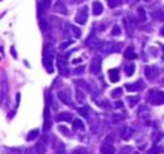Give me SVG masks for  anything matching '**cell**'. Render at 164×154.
I'll return each instance as SVG.
<instances>
[{"instance_id":"17","label":"cell","mask_w":164,"mask_h":154,"mask_svg":"<svg viewBox=\"0 0 164 154\" xmlns=\"http://www.w3.org/2000/svg\"><path fill=\"white\" fill-rule=\"evenodd\" d=\"M127 100H128V102H131V103H129V105L133 107V105L137 104V102H140V96H128Z\"/></svg>"},{"instance_id":"30","label":"cell","mask_w":164,"mask_h":154,"mask_svg":"<svg viewBox=\"0 0 164 154\" xmlns=\"http://www.w3.org/2000/svg\"><path fill=\"white\" fill-rule=\"evenodd\" d=\"M84 71H85V67H84V66H81V67H78V68H76V69H74V73H76V75H81Z\"/></svg>"},{"instance_id":"19","label":"cell","mask_w":164,"mask_h":154,"mask_svg":"<svg viewBox=\"0 0 164 154\" xmlns=\"http://www.w3.org/2000/svg\"><path fill=\"white\" fill-rule=\"evenodd\" d=\"M126 72H127V76H132L133 72H135V64H133V63L128 64V66L126 67Z\"/></svg>"},{"instance_id":"24","label":"cell","mask_w":164,"mask_h":154,"mask_svg":"<svg viewBox=\"0 0 164 154\" xmlns=\"http://www.w3.org/2000/svg\"><path fill=\"white\" fill-rule=\"evenodd\" d=\"M122 91H123V90H122V89H119V88H118V89H115V90L113 91V93H112V98H114V99H115V98H119V96L122 95Z\"/></svg>"},{"instance_id":"7","label":"cell","mask_w":164,"mask_h":154,"mask_svg":"<svg viewBox=\"0 0 164 154\" xmlns=\"http://www.w3.org/2000/svg\"><path fill=\"white\" fill-rule=\"evenodd\" d=\"M53 12L55 13H62V14H67V8L64 5V3L62 2V0H58V2L54 4V7H53Z\"/></svg>"},{"instance_id":"29","label":"cell","mask_w":164,"mask_h":154,"mask_svg":"<svg viewBox=\"0 0 164 154\" xmlns=\"http://www.w3.org/2000/svg\"><path fill=\"white\" fill-rule=\"evenodd\" d=\"M59 131H60V132H64L65 136H68V135H69V131H68V130H67V127H64V126H59Z\"/></svg>"},{"instance_id":"6","label":"cell","mask_w":164,"mask_h":154,"mask_svg":"<svg viewBox=\"0 0 164 154\" xmlns=\"http://www.w3.org/2000/svg\"><path fill=\"white\" fill-rule=\"evenodd\" d=\"M51 7V0H41L38 3V14H45Z\"/></svg>"},{"instance_id":"22","label":"cell","mask_w":164,"mask_h":154,"mask_svg":"<svg viewBox=\"0 0 164 154\" xmlns=\"http://www.w3.org/2000/svg\"><path fill=\"white\" fill-rule=\"evenodd\" d=\"M76 95H77V102H78V103H84L85 102V96H84V94H82L80 90H77Z\"/></svg>"},{"instance_id":"5","label":"cell","mask_w":164,"mask_h":154,"mask_svg":"<svg viewBox=\"0 0 164 154\" xmlns=\"http://www.w3.org/2000/svg\"><path fill=\"white\" fill-rule=\"evenodd\" d=\"M65 57L63 55H58V66H59V71L60 73H63L64 76H68V68H67V60H65Z\"/></svg>"},{"instance_id":"32","label":"cell","mask_w":164,"mask_h":154,"mask_svg":"<svg viewBox=\"0 0 164 154\" xmlns=\"http://www.w3.org/2000/svg\"><path fill=\"white\" fill-rule=\"evenodd\" d=\"M115 107H117V108H120V107H123L122 102H117V103H115Z\"/></svg>"},{"instance_id":"23","label":"cell","mask_w":164,"mask_h":154,"mask_svg":"<svg viewBox=\"0 0 164 154\" xmlns=\"http://www.w3.org/2000/svg\"><path fill=\"white\" fill-rule=\"evenodd\" d=\"M137 13H138V16H140V19H141V21H145V9L140 7L137 9Z\"/></svg>"},{"instance_id":"8","label":"cell","mask_w":164,"mask_h":154,"mask_svg":"<svg viewBox=\"0 0 164 154\" xmlns=\"http://www.w3.org/2000/svg\"><path fill=\"white\" fill-rule=\"evenodd\" d=\"M100 152L101 154H114L115 153V149L113 145H110L108 143H103L100 146Z\"/></svg>"},{"instance_id":"16","label":"cell","mask_w":164,"mask_h":154,"mask_svg":"<svg viewBox=\"0 0 164 154\" xmlns=\"http://www.w3.org/2000/svg\"><path fill=\"white\" fill-rule=\"evenodd\" d=\"M38 130L36 128V130H32V131H30L28 132V135H27V140L30 141V140H33V139H36L37 136H38Z\"/></svg>"},{"instance_id":"33","label":"cell","mask_w":164,"mask_h":154,"mask_svg":"<svg viewBox=\"0 0 164 154\" xmlns=\"http://www.w3.org/2000/svg\"><path fill=\"white\" fill-rule=\"evenodd\" d=\"M12 54L14 58H17V54H16V50H14V48H12Z\"/></svg>"},{"instance_id":"20","label":"cell","mask_w":164,"mask_h":154,"mask_svg":"<svg viewBox=\"0 0 164 154\" xmlns=\"http://www.w3.org/2000/svg\"><path fill=\"white\" fill-rule=\"evenodd\" d=\"M120 28H119V26H117V25H114L113 26V28H112V35L113 36H119L120 35Z\"/></svg>"},{"instance_id":"28","label":"cell","mask_w":164,"mask_h":154,"mask_svg":"<svg viewBox=\"0 0 164 154\" xmlns=\"http://www.w3.org/2000/svg\"><path fill=\"white\" fill-rule=\"evenodd\" d=\"M73 154H87V152H86L85 149H82V148H77L73 152Z\"/></svg>"},{"instance_id":"9","label":"cell","mask_w":164,"mask_h":154,"mask_svg":"<svg viewBox=\"0 0 164 154\" xmlns=\"http://www.w3.org/2000/svg\"><path fill=\"white\" fill-rule=\"evenodd\" d=\"M144 88H145V85H144L141 80H138L133 85H126V89L129 91H140V90H144Z\"/></svg>"},{"instance_id":"25","label":"cell","mask_w":164,"mask_h":154,"mask_svg":"<svg viewBox=\"0 0 164 154\" xmlns=\"http://www.w3.org/2000/svg\"><path fill=\"white\" fill-rule=\"evenodd\" d=\"M71 30H72V32L74 33V36H76V37H80V36H81V32H80V28H78V27H76V26H71Z\"/></svg>"},{"instance_id":"13","label":"cell","mask_w":164,"mask_h":154,"mask_svg":"<svg viewBox=\"0 0 164 154\" xmlns=\"http://www.w3.org/2000/svg\"><path fill=\"white\" fill-rule=\"evenodd\" d=\"M109 79L112 82H117L119 80V75H118V69H110L109 71Z\"/></svg>"},{"instance_id":"4","label":"cell","mask_w":164,"mask_h":154,"mask_svg":"<svg viewBox=\"0 0 164 154\" xmlns=\"http://www.w3.org/2000/svg\"><path fill=\"white\" fill-rule=\"evenodd\" d=\"M90 71L93 75H99L101 72V59L99 57H96L93 59L91 62V66H90Z\"/></svg>"},{"instance_id":"15","label":"cell","mask_w":164,"mask_h":154,"mask_svg":"<svg viewBox=\"0 0 164 154\" xmlns=\"http://www.w3.org/2000/svg\"><path fill=\"white\" fill-rule=\"evenodd\" d=\"M72 119V113L68 112H63L58 116V121H71Z\"/></svg>"},{"instance_id":"31","label":"cell","mask_w":164,"mask_h":154,"mask_svg":"<svg viewBox=\"0 0 164 154\" xmlns=\"http://www.w3.org/2000/svg\"><path fill=\"white\" fill-rule=\"evenodd\" d=\"M71 44H73V41H71V40H68L67 42H63V44H60V49H64V48H67V46H69Z\"/></svg>"},{"instance_id":"35","label":"cell","mask_w":164,"mask_h":154,"mask_svg":"<svg viewBox=\"0 0 164 154\" xmlns=\"http://www.w3.org/2000/svg\"><path fill=\"white\" fill-rule=\"evenodd\" d=\"M19 98H21V95H19V94H17V105L19 104Z\"/></svg>"},{"instance_id":"1","label":"cell","mask_w":164,"mask_h":154,"mask_svg":"<svg viewBox=\"0 0 164 154\" xmlns=\"http://www.w3.org/2000/svg\"><path fill=\"white\" fill-rule=\"evenodd\" d=\"M44 67L47 71V73H53L54 72V67H53V62H54V48L51 45H46L44 48Z\"/></svg>"},{"instance_id":"27","label":"cell","mask_w":164,"mask_h":154,"mask_svg":"<svg viewBox=\"0 0 164 154\" xmlns=\"http://www.w3.org/2000/svg\"><path fill=\"white\" fill-rule=\"evenodd\" d=\"M132 132H133L132 128H127V130H126V135H123V139H124V140H128V139L131 137Z\"/></svg>"},{"instance_id":"18","label":"cell","mask_w":164,"mask_h":154,"mask_svg":"<svg viewBox=\"0 0 164 154\" xmlns=\"http://www.w3.org/2000/svg\"><path fill=\"white\" fill-rule=\"evenodd\" d=\"M122 3H123V0H108V4L110 8H115V7L120 5Z\"/></svg>"},{"instance_id":"11","label":"cell","mask_w":164,"mask_h":154,"mask_svg":"<svg viewBox=\"0 0 164 154\" xmlns=\"http://www.w3.org/2000/svg\"><path fill=\"white\" fill-rule=\"evenodd\" d=\"M45 143H42V141H40V143H37L36 145H35V148H33V154H44L45 153Z\"/></svg>"},{"instance_id":"12","label":"cell","mask_w":164,"mask_h":154,"mask_svg":"<svg viewBox=\"0 0 164 154\" xmlns=\"http://www.w3.org/2000/svg\"><path fill=\"white\" fill-rule=\"evenodd\" d=\"M124 57H126L127 59H135V58H136V53H135L132 46H129L126 49V51H124Z\"/></svg>"},{"instance_id":"2","label":"cell","mask_w":164,"mask_h":154,"mask_svg":"<svg viewBox=\"0 0 164 154\" xmlns=\"http://www.w3.org/2000/svg\"><path fill=\"white\" fill-rule=\"evenodd\" d=\"M87 18H89V9L87 7H82L76 14V22L80 23V25H85Z\"/></svg>"},{"instance_id":"21","label":"cell","mask_w":164,"mask_h":154,"mask_svg":"<svg viewBox=\"0 0 164 154\" xmlns=\"http://www.w3.org/2000/svg\"><path fill=\"white\" fill-rule=\"evenodd\" d=\"M73 128H74V130H77V128H84V123H82L81 119H74Z\"/></svg>"},{"instance_id":"34","label":"cell","mask_w":164,"mask_h":154,"mask_svg":"<svg viewBox=\"0 0 164 154\" xmlns=\"http://www.w3.org/2000/svg\"><path fill=\"white\" fill-rule=\"evenodd\" d=\"M160 35H162V36H164V26L160 28Z\"/></svg>"},{"instance_id":"14","label":"cell","mask_w":164,"mask_h":154,"mask_svg":"<svg viewBox=\"0 0 164 154\" xmlns=\"http://www.w3.org/2000/svg\"><path fill=\"white\" fill-rule=\"evenodd\" d=\"M50 113H49V108H45V126H44V131L46 132L50 127Z\"/></svg>"},{"instance_id":"10","label":"cell","mask_w":164,"mask_h":154,"mask_svg":"<svg viewBox=\"0 0 164 154\" xmlns=\"http://www.w3.org/2000/svg\"><path fill=\"white\" fill-rule=\"evenodd\" d=\"M104 12V7H103V4H101L100 2H94L93 3V14L94 16H100L101 13Z\"/></svg>"},{"instance_id":"26","label":"cell","mask_w":164,"mask_h":154,"mask_svg":"<svg viewBox=\"0 0 164 154\" xmlns=\"http://www.w3.org/2000/svg\"><path fill=\"white\" fill-rule=\"evenodd\" d=\"M87 110H89L87 107H84V108H80V109H78V113H80L81 116H84V117H87V116H89V114H87Z\"/></svg>"},{"instance_id":"3","label":"cell","mask_w":164,"mask_h":154,"mask_svg":"<svg viewBox=\"0 0 164 154\" xmlns=\"http://www.w3.org/2000/svg\"><path fill=\"white\" fill-rule=\"evenodd\" d=\"M58 96H59V99L63 102L65 105H69V107H74V104L72 103V99H71V93L68 89L65 90H60L59 93H58Z\"/></svg>"}]
</instances>
